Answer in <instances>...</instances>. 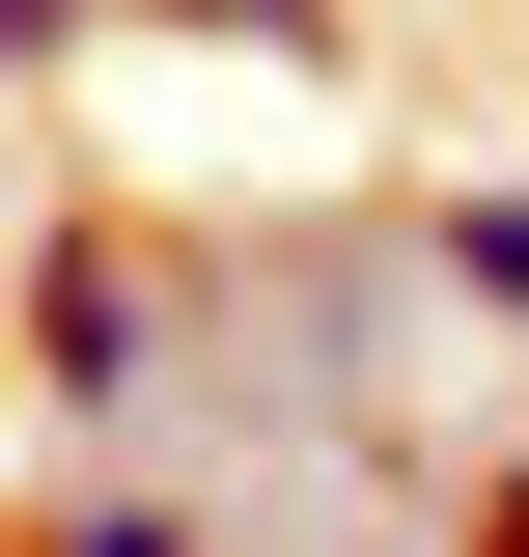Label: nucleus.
Listing matches in <instances>:
<instances>
[{"label": "nucleus", "instance_id": "f257e3e1", "mask_svg": "<svg viewBox=\"0 0 529 557\" xmlns=\"http://www.w3.org/2000/svg\"><path fill=\"white\" fill-rule=\"evenodd\" d=\"M168 251H112V223H57V251H28V391L84 418V446H112V418H168Z\"/></svg>", "mask_w": 529, "mask_h": 557}, {"label": "nucleus", "instance_id": "f03ea898", "mask_svg": "<svg viewBox=\"0 0 529 557\" xmlns=\"http://www.w3.org/2000/svg\"><path fill=\"white\" fill-rule=\"evenodd\" d=\"M0 557H223V530H196V502H168V474H84L57 530H0Z\"/></svg>", "mask_w": 529, "mask_h": 557}, {"label": "nucleus", "instance_id": "7ed1b4c3", "mask_svg": "<svg viewBox=\"0 0 529 557\" xmlns=\"http://www.w3.org/2000/svg\"><path fill=\"white\" fill-rule=\"evenodd\" d=\"M418 278H473V307H529V196H446V223H418Z\"/></svg>", "mask_w": 529, "mask_h": 557}, {"label": "nucleus", "instance_id": "20e7f679", "mask_svg": "<svg viewBox=\"0 0 529 557\" xmlns=\"http://www.w3.org/2000/svg\"><path fill=\"white\" fill-rule=\"evenodd\" d=\"M139 28H223V57H334V0H139Z\"/></svg>", "mask_w": 529, "mask_h": 557}, {"label": "nucleus", "instance_id": "39448f33", "mask_svg": "<svg viewBox=\"0 0 529 557\" xmlns=\"http://www.w3.org/2000/svg\"><path fill=\"white\" fill-rule=\"evenodd\" d=\"M84 28H112V0H0V84H57V57H84Z\"/></svg>", "mask_w": 529, "mask_h": 557}]
</instances>
